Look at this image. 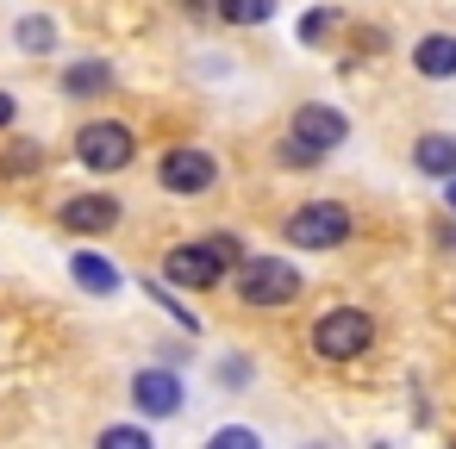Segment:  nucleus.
I'll return each instance as SVG.
<instances>
[{
  "label": "nucleus",
  "instance_id": "nucleus-10",
  "mask_svg": "<svg viewBox=\"0 0 456 449\" xmlns=\"http://www.w3.org/2000/svg\"><path fill=\"white\" fill-rule=\"evenodd\" d=\"M69 275H76V287H88V293H119V287H126V275H119L101 250H76V256H69Z\"/></svg>",
  "mask_w": 456,
  "mask_h": 449
},
{
  "label": "nucleus",
  "instance_id": "nucleus-5",
  "mask_svg": "<svg viewBox=\"0 0 456 449\" xmlns=\"http://www.w3.org/2000/svg\"><path fill=\"white\" fill-rule=\"evenodd\" d=\"M350 237V212L338 200H306L294 219H288V244L294 250H338Z\"/></svg>",
  "mask_w": 456,
  "mask_h": 449
},
{
  "label": "nucleus",
  "instance_id": "nucleus-11",
  "mask_svg": "<svg viewBox=\"0 0 456 449\" xmlns=\"http://www.w3.org/2000/svg\"><path fill=\"white\" fill-rule=\"evenodd\" d=\"M412 63H419V76H431V82H450V76H456V38H450V32H431V38H419Z\"/></svg>",
  "mask_w": 456,
  "mask_h": 449
},
{
  "label": "nucleus",
  "instance_id": "nucleus-20",
  "mask_svg": "<svg viewBox=\"0 0 456 449\" xmlns=\"http://www.w3.org/2000/svg\"><path fill=\"white\" fill-rule=\"evenodd\" d=\"M281 163H288V169H313V163H319V156H306V150H300V144H288V138H281Z\"/></svg>",
  "mask_w": 456,
  "mask_h": 449
},
{
  "label": "nucleus",
  "instance_id": "nucleus-12",
  "mask_svg": "<svg viewBox=\"0 0 456 449\" xmlns=\"http://www.w3.org/2000/svg\"><path fill=\"white\" fill-rule=\"evenodd\" d=\"M412 163H419L425 175H437V181H456V138H444V132L419 138V144H412Z\"/></svg>",
  "mask_w": 456,
  "mask_h": 449
},
{
  "label": "nucleus",
  "instance_id": "nucleus-1",
  "mask_svg": "<svg viewBox=\"0 0 456 449\" xmlns=\"http://www.w3.org/2000/svg\"><path fill=\"white\" fill-rule=\"evenodd\" d=\"M244 262V244L232 237V231H213V237H200V244H182V250H169V262H163V275L175 281V287H213L225 269H238Z\"/></svg>",
  "mask_w": 456,
  "mask_h": 449
},
{
  "label": "nucleus",
  "instance_id": "nucleus-16",
  "mask_svg": "<svg viewBox=\"0 0 456 449\" xmlns=\"http://www.w3.org/2000/svg\"><path fill=\"white\" fill-rule=\"evenodd\" d=\"M94 449H151V430H138V424H107Z\"/></svg>",
  "mask_w": 456,
  "mask_h": 449
},
{
  "label": "nucleus",
  "instance_id": "nucleus-3",
  "mask_svg": "<svg viewBox=\"0 0 456 449\" xmlns=\"http://www.w3.org/2000/svg\"><path fill=\"white\" fill-rule=\"evenodd\" d=\"M76 156H82L94 175H113V169H126V163L138 156V138H132V125H119V119H88V125L76 132Z\"/></svg>",
  "mask_w": 456,
  "mask_h": 449
},
{
  "label": "nucleus",
  "instance_id": "nucleus-17",
  "mask_svg": "<svg viewBox=\"0 0 456 449\" xmlns=\"http://www.w3.org/2000/svg\"><path fill=\"white\" fill-rule=\"evenodd\" d=\"M207 449H263V437H256L250 424H219V430L207 437Z\"/></svg>",
  "mask_w": 456,
  "mask_h": 449
},
{
  "label": "nucleus",
  "instance_id": "nucleus-8",
  "mask_svg": "<svg viewBox=\"0 0 456 449\" xmlns=\"http://www.w3.org/2000/svg\"><path fill=\"white\" fill-rule=\"evenodd\" d=\"M132 405H138L144 418H175V412L188 405V393H182V381H175L169 368H138V374H132Z\"/></svg>",
  "mask_w": 456,
  "mask_h": 449
},
{
  "label": "nucleus",
  "instance_id": "nucleus-7",
  "mask_svg": "<svg viewBox=\"0 0 456 449\" xmlns=\"http://www.w3.org/2000/svg\"><path fill=\"white\" fill-rule=\"evenodd\" d=\"M350 138V119L338 113V107H319V100H306L300 113H294V125H288V144H300L306 156H325V150H338Z\"/></svg>",
  "mask_w": 456,
  "mask_h": 449
},
{
  "label": "nucleus",
  "instance_id": "nucleus-18",
  "mask_svg": "<svg viewBox=\"0 0 456 449\" xmlns=\"http://www.w3.org/2000/svg\"><path fill=\"white\" fill-rule=\"evenodd\" d=\"M0 169H7V175H26V169H38V144H13V156L0 163Z\"/></svg>",
  "mask_w": 456,
  "mask_h": 449
},
{
  "label": "nucleus",
  "instance_id": "nucleus-6",
  "mask_svg": "<svg viewBox=\"0 0 456 449\" xmlns=\"http://www.w3.org/2000/svg\"><path fill=\"white\" fill-rule=\"evenodd\" d=\"M157 181H163L169 194H207V188L219 181V163H213V150H200V144H175V150H163Z\"/></svg>",
  "mask_w": 456,
  "mask_h": 449
},
{
  "label": "nucleus",
  "instance_id": "nucleus-9",
  "mask_svg": "<svg viewBox=\"0 0 456 449\" xmlns=\"http://www.w3.org/2000/svg\"><path fill=\"white\" fill-rule=\"evenodd\" d=\"M57 225L76 231V237H101V231L119 225V200L113 194H76V200L57 206Z\"/></svg>",
  "mask_w": 456,
  "mask_h": 449
},
{
  "label": "nucleus",
  "instance_id": "nucleus-21",
  "mask_svg": "<svg viewBox=\"0 0 456 449\" xmlns=\"http://www.w3.org/2000/svg\"><path fill=\"white\" fill-rule=\"evenodd\" d=\"M0 125H13V94H0Z\"/></svg>",
  "mask_w": 456,
  "mask_h": 449
},
{
  "label": "nucleus",
  "instance_id": "nucleus-19",
  "mask_svg": "<svg viewBox=\"0 0 456 449\" xmlns=\"http://www.w3.org/2000/svg\"><path fill=\"white\" fill-rule=\"evenodd\" d=\"M331 26H338V13H325V7H319V13H306V20H300V38H319V32H331Z\"/></svg>",
  "mask_w": 456,
  "mask_h": 449
},
{
  "label": "nucleus",
  "instance_id": "nucleus-15",
  "mask_svg": "<svg viewBox=\"0 0 456 449\" xmlns=\"http://www.w3.org/2000/svg\"><path fill=\"white\" fill-rule=\"evenodd\" d=\"M213 13L225 26H269L275 20V0H213Z\"/></svg>",
  "mask_w": 456,
  "mask_h": 449
},
{
  "label": "nucleus",
  "instance_id": "nucleus-13",
  "mask_svg": "<svg viewBox=\"0 0 456 449\" xmlns=\"http://www.w3.org/2000/svg\"><path fill=\"white\" fill-rule=\"evenodd\" d=\"M107 88H113V69L107 63H69V76H63V94L69 100H94Z\"/></svg>",
  "mask_w": 456,
  "mask_h": 449
},
{
  "label": "nucleus",
  "instance_id": "nucleus-4",
  "mask_svg": "<svg viewBox=\"0 0 456 449\" xmlns=\"http://www.w3.org/2000/svg\"><path fill=\"white\" fill-rule=\"evenodd\" d=\"M238 300L244 306H288V300H300V269L281 256H250L238 275Z\"/></svg>",
  "mask_w": 456,
  "mask_h": 449
},
{
  "label": "nucleus",
  "instance_id": "nucleus-22",
  "mask_svg": "<svg viewBox=\"0 0 456 449\" xmlns=\"http://www.w3.org/2000/svg\"><path fill=\"white\" fill-rule=\"evenodd\" d=\"M444 200H450V212H456V181H444Z\"/></svg>",
  "mask_w": 456,
  "mask_h": 449
},
{
  "label": "nucleus",
  "instance_id": "nucleus-14",
  "mask_svg": "<svg viewBox=\"0 0 456 449\" xmlns=\"http://www.w3.org/2000/svg\"><path fill=\"white\" fill-rule=\"evenodd\" d=\"M13 44H20L26 57H45V51H57V26H51L45 13H26V20L13 26Z\"/></svg>",
  "mask_w": 456,
  "mask_h": 449
},
{
  "label": "nucleus",
  "instance_id": "nucleus-23",
  "mask_svg": "<svg viewBox=\"0 0 456 449\" xmlns=\"http://www.w3.org/2000/svg\"><path fill=\"white\" fill-rule=\"evenodd\" d=\"M188 7H213V0H188Z\"/></svg>",
  "mask_w": 456,
  "mask_h": 449
},
{
  "label": "nucleus",
  "instance_id": "nucleus-2",
  "mask_svg": "<svg viewBox=\"0 0 456 449\" xmlns=\"http://www.w3.org/2000/svg\"><path fill=\"white\" fill-rule=\"evenodd\" d=\"M375 343V318L362 312V306H331L319 325H313V349L325 356V362H350V356H362Z\"/></svg>",
  "mask_w": 456,
  "mask_h": 449
}]
</instances>
